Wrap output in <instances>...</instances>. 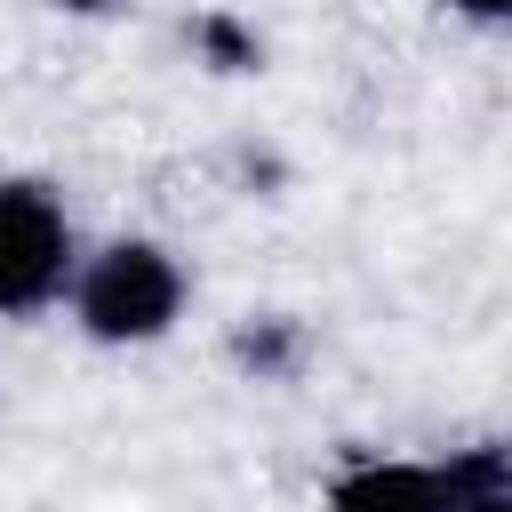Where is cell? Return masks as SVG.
Listing matches in <instances>:
<instances>
[{
	"label": "cell",
	"mask_w": 512,
	"mask_h": 512,
	"mask_svg": "<svg viewBox=\"0 0 512 512\" xmlns=\"http://www.w3.org/2000/svg\"><path fill=\"white\" fill-rule=\"evenodd\" d=\"M72 312L96 344H152L184 312V264L160 240H112L72 272Z\"/></svg>",
	"instance_id": "obj_1"
},
{
	"label": "cell",
	"mask_w": 512,
	"mask_h": 512,
	"mask_svg": "<svg viewBox=\"0 0 512 512\" xmlns=\"http://www.w3.org/2000/svg\"><path fill=\"white\" fill-rule=\"evenodd\" d=\"M480 496H512V448H464L440 464L368 456L328 480V512H464Z\"/></svg>",
	"instance_id": "obj_2"
},
{
	"label": "cell",
	"mask_w": 512,
	"mask_h": 512,
	"mask_svg": "<svg viewBox=\"0 0 512 512\" xmlns=\"http://www.w3.org/2000/svg\"><path fill=\"white\" fill-rule=\"evenodd\" d=\"M80 256H72V216L56 200V184L40 176H0V320L48 312L72 288Z\"/></svg>",
	"instance_id": "obj_3"
},
{
	"label": "cell",
	"mask_w": 512,
	"mask_h": 512,
	"mask_svg": "<svg viewBox=\"0 0 512 512\" xmlns=\"http://www.w3.org/2000/svg\"><path fill=\"white\" fill-rule=\"evenodd\" d=\"M200 48H208L224 72H248V64H256V40H248L232 16H208V24H200Z\"/></svg>",
	"instance_id": "obj_4"
},
{
	"label": "cell",
	"mask_w": 512,
	"mask_h": 512,
	"mask_svg": "<svg viewBox=\"0 0 512 512\" xmlns=\"http://www.w3.org/2000/svg\"><path fill=\"white\" fill-rule=\"evenodd\" d=\"M232 352H240L248 368H264V376H272V368H288V352H296V336H288L280 320H264V328H248V336H240Z\"/></svg>",
	"instance_id": "obj_5"
},
{
	"label": "cell",
	"mask_w": 512,
	"mask_h": 512,
	"mask_svg": "<svg viewBox=\"0 0 512 512\" xmlns=\"http://www.w3.org/2000/svg\"><path fill=\"white\" fill-rule=\"evenodd\" d=\"M440 8H456L472 24H512V0H440Z\"/></svg>",
	"instance_id": "obj_6"
},
{
	"label": "cell",
	"mask_w": 512,
	"mask_h": 512,
	"mask_svg": "<svg viewBox=\"0 0 512 512\" xmlns=\"http://www.w3.org/2000/svg\"><path fill=\"white\" fill-rule=\"evenodd\" d=\"M48 8H64V16H104V8H120V0H48Z\"/></svg>",
	"instance_id": "obj_7"
},
{
	"label": "cell",
	"mask_w": 512,
	"mask_h": 512,
	"mask_svg": "<svg viewBox=\"0 0 512 512\" xmlns=\"http://www.w3.org/2000/svg\"><path fill=\"white\" fill-rule=\"evenodd\" d=\"M464 512H512V496H480V504H464Z\"/></svg>",
	"instance_id": "obj_8"
}]
</instances>
